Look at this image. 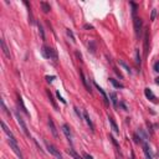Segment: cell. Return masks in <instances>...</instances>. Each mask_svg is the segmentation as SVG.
Wrapping results in <instances>:
<instances>
[{"label":"cell","instance_id":"1","mask_svg":"<svg viewBox=\"0 0 159 159\" xmlns=\"http://www.w3.org/2000/svg\"><path fill=\"white\" fill-rule=\"evenodd\" d=\"M41 54H42V56L45 58H47V60H54V61H57V52H56V50L55 49H52V47H50V46H46V45H43L42 47H41Z\"/></svg>","mask_w":159,"mask_h":159},{"label":"cell","instance_id":"2","mask_svg":"<svg viewBox=\"0 0 159 159\" xmlns=\"http://www.w3.org/2000/svg\"><path fill=\"white\" fill-rule=\"evenodd\" d=\"M133 25H134V32H135V36L137 37H141L142 35V28H143V20L141 17H134L133 20Z\"/></svg>","mask_w":159,"mask_h":159},{"label":"cell","instance_id":"3","mask_svg":"<svg viewBox=\"0 0 159 159\" xmlns=\"http://www.w3.org/2000/svg\"><path fill=\"white\" fill-rule=\"evenodd\" d=\"M15 117H16V121H17V123H19V126L21 127V129H22V132L28 135V137H30V132L29 129H28V126L25 124V122H24V118L20 116V113L17 112V111H15Z\"/></svg>","mask_w":159,"mask_h":159},{"label":"cell","instance_id":"4","mask_svg":"<svg viewBox=\"0 0 159 159\" xmlns=\"http://www.w3.org/2000/svg\"><path fill=\"white\" fill-rule=\"evenodd\" d=\"M45 144H46V148H47V150L54 155V157H56L57 159H62V154L60 153V150H58L57 148L55 147V145H52L51 143H49L47 141H45Z\"/></svg>","mask_w":159,"mask_h":159},{"label":"cell","instance_id":"5","mask_svg":"<svg viewBox=\"0 0 159 159\" xmlns=\"http://www.w3.org/2000/svg\"><path fill=\"white\" fill-rule=\"evenodd\" d=\"M9 144H10V148L13 149V152H14L15 154L19 157V159H24V157H22V153H21V150H20V148H19V145H17V142L9 141Z\"/></svg>","mask_w":159,"mask_h":159},{"label":"cell","instance_id":"6","mask_svg":"<svg viewBox=\"0 0 159 159\" xmlns=\"http://www.w3.org/2000/svg\"><path fill=\"white\" fill-rule=\"evenodd\" d=\"M62 132H63V134L66 135V138H67V141L70 142V144L72 145V134H71L70 127H69L67 124H62Z\"/></svg>","mask_w":159,"mask_h":159},{"label":"cell","instance_id":"7","mask_svg":"<svg viewBox=\"0 0 159 159\" xmlns=\"http://www.w3.org/2000/svg\"><path fill=\"white\" fill-rule=\"evenodd\" d=\"M93 85H95V87H96V88L98 89V92H100V93L102 95V98H103V102H104V104H106V106H109V98L107 97V95H106V92L103 91V88L98 86V85H97V83H96L95 81H93Z\"/></svg>","mask_w":159,"mask_h":159},{"label":"cell","instance_id":"8","mask_svg":"<svg viewBox=\"0 0 159 159\" xmlns=\"http://www.w3.org/2000/svg\"><path fill=\"white\" fill-rule=\"evenodd\" d=\"M144 95H145V97H147V98H148L150 102H153V103H158L157 97L154 96V93L152 92V89H150V88H144Z\"/></svg>","mask_w":159,"mask_h":159},{"label":"cell","instance_id":"9","mask_svg":"<svg viewBox=\"0 0 159 159\" xmlns=\"http://www.w3.org/2000/svg\"><path fill=\"white\" fill-rule=\"evenodd\" d=\"M142 147H143V152H144V155L147 159H153V153L149 148V144L147 142H143L142 143Z\"/></svg>","mask_w":159,"mask_h":159},{"label":"cell","instance_id":"10","mask_svg":"<svg viewBox=\"0 0 159 159\" xmlns=\"http://www.w3.org/2000/svg\"><path fill=\"white\" fill-rule=\"evenodd\" d=\"M1 127H3V130L6 133V135L9 137V141H14V142H17L16 141V138H15V135L13 134V132L9 129L8 127H6V124H5V122H1Z\"/></svg>","mask_w":159,"mask_h":159},{"label":"cell","instance_id":"11","mask_svg":"<svg viewBox=\"0 0 159 159\" xmlns=\"http://www.w3.org/2000/svg\"><path fill=\"white\" fill-rule=\"evenodd\" d=\"M49 127H50V130H51L52 135H54L55 138H58V132H57V129H56L55 123H54V119H52L51 117H49Z\"/></svg>","mask_w":159,"mask_h":159},{"label":"cell","instance_id":"12","mask_svg":"<svg viewBox=\"0 0 159 159\" xmlns=\"http://www.w3.org/2000/svg\"><path fill=\"white\" fill-rule=\"evenodd\" d=\"M80 76H81V81H82V83H83V86L86 87V89L89 92V93H92V88L89 86V83H88V80L86 78V76H85V73L82 70H80Z\"/></svg>","mask_w":159,"mask_h":159},{"label":"cell","instance_id":"13","mask_svg":"<svg viewBox=\"0 0 159 159\" xmlns=\"http://www.w3.org/2000/svg\"><path fill=\"white\" fill-rule=\"evenodd\" d=\"M148 51H149V31L145 30L144 32V55L148 56Z\"/></svg>","mask_w":159,"mask_h":159},{"label":"cell","instance_id":"14","mask_svg":"<svg viewBox=\"0 0 159 159\" xmlns=\"http://www.w3.org/2000/svg\"><path fill=\"white\" fill-rule=\"evenodd\" d=\"M17 103H19V106H20V108H21V111L26 115V116H30L29 111L26 109V107H25V104H24V100H22V97L17 93Z\"/></svg>","mask_w":159,"mask_h":159},{"label":"cell","instance_id":"15","mask_svg":"<svg viewBox=\"0 0 159 159\" xmlns=\"http://www.w3.org/2000/svg\"><path fill=\"white\" fill-rule=\"evenodd\" d=\"M0 43H1V49H3V52H4V55H5L8 58H11L10 51H9V49H8L6 43H5V40H4V39H1V40H0Z\"/></svg>","mask_w":159,"mask_h":159},{"label":"cell","instance_id":"16","mask_svg":"<svg viewBox=\"0 0 159 159\" xmlns=\"http://www.w3.org/2000/svg\"><path fill=\"white\" fill-rule=\"evenodd\" d=\"M108 122H109V124H111V127H112V129H113V132H115L116 134H119V128H118L117 123L115 122V119H113L112 117H109V116H108Z\"/></svg>","mask_w":159,"mask_h":159},{"label":"cell","instance_id":"17","mask_svg":"<svg viewBox=\"0 0 159 159\" xmlns=\"http://www.w3.org/2000/svg\"><path fill=\"white\" fill-rule=\"evenodd\" d=\"M83 118L86 119L87 124L89 126V129L92 130V132H95V126H93V123H92V121H91V118L88 116V113H87V111H83Z\"/></svg>","mask_w":159,"mask_h":159},{"label":"cell","instance_id":"18","mask_svg":"<svg viewBox=\"0 0 159 159\" xmlns=\"http://www.w3.org/2000/svg\"><path fill=\"white\" fill-rule=\"evenodd\" d=\"M109 98H111V102H112L113 107H115V108H118V98H117V95L115 92H112V93L109 95Z\"/></svg>","mask_w":159,"mask_h":159},{"label":"cell","instance_id":"19","mask_svg":"<svg viewBox=\"0 0 159 159\" xmlns=\"http://www.w3.org/2000/svg\"><path fill=\"white\" fill-rule=\"evenodd\" d=\"M46 93H47V97H49V100L51 102L52 107H54L56 111H58V107H57V104H56V102H55V100H54V97H52V95H51V92H50L49 89H46Z\"/></svg>","mask_w":159,"mask_h":159},{"label":"cell","instance_id":"20","mask_svg":"<svg viewBox=\"0 0 159 159\" xmlns=\"http://www.w3.org/2000/svg\"><path fill=\"white\" fill-rule=\"evenodd\" d=\"M40 5H41V9H42L43 13H49V11L51 10L50 4H47V3H45V1H41V3H40Z\"/></svg>","mask_w":159,"mask_h":159},{"label":"cell","instance_id":"21","mask_svg":"<svg viewBox=\"0 0 159 159\" xmlns=\"http://www.w3.org/2000/svg\"><path fill=\"white\" fill-rule=\"evenodd\" d=\"M109 82L113 85V87H116V88H124V86H123L121 82H118L117 80H115V78H109Z\"/></svg>","mask_w":159,"mask_h":159},{"label":"cell","instance_id":"22","mask_svg":"<svg viewBox=\"0 0 159 159\" xmlns=\"http://www.w3.org/2000/svg\"><path fill=\"white\" fill-rule=\"evenodd\" d=\"M67 153H69V154H70V155H71L73 159H83V158H81V157H80V155H78V154H77V153H76V152L73 150L72 148L67 149Z\"/></svg>","mask_w":159,"mask_h":159},{"label":"cell","instance_id":"23","mask_svg":"<svg viewBox=\"0 0 159 159\" xmlns=\"http://www.w3.org/2000/svg\"><path fill=\"white\" fill-rule=\"evenodd\" d=\"M88 50H89L92 54L96 52V42H95V41H89V42H88Z\"/></svg>","mask_w":159,"mask_h":159},{"label":"cell","instance_id":"24","mask_svg":"<svg viewBox=\"0 0 159 159\" xmlns=\"http://www.w3.org/2000/svg\"><path fill=\"white\" fill-rule=\"evenodd\" d=\"M130 6H132V15H133V17H135V14H137V10H138V5L130 1Z\"/></svg>","mask_w":159,"mask_h":159},{"label":"cell","instance_id":"25","mask_svg":"<svg viewBox=\"0 0 159 159\" xmlns=\"http://www.w3.org/2000/svg\"><path fill=\"white\" fill-rule=\"evenodd\" d=\"M37 28H39V34H40L41 39H42V40H45V31H43L42 25H41L40 22H37Z\"/></svg>","mask_w":159,"mask_h":159},{"label":"cell","instance_id":"26","mask_svg":"<svg viewBox=\"0 0 159 159\" xmlns=\"http://www.w3.org/2000/svg\"><path fill=\"white\" fill-rule=\"evenodd\" d=\"M119 65H121V66H122V67H123V69H124V70H126L128 73H132V71H130V69H129V66H128V65H127L124 61H121V60H119Z\"/></svg>","mask_w":159,"mask_h":159},{"label":"cell","instance_id":"27","mask_svg":"<svg viewBox=\"0 0 159 159\" xmlns=\"http://www.w3.org/2000/svg\"><path fill=\"white\" fill-rule=\"evenodd\" d=\"M141 62H142V60H141V54H139V50L137 49V50H135V63H137V65H141Z\"/></svg>","mask_w":159,"mask_h":159},{"label":"cell","instance_id":"28","mask_svg":"<svg viewBox=\"0 0 159 159\" xmlns=\"http://www.w3.org/2000/svg\"><path fill=\"white\" fill-rule=\"evenodd\" d=\"M66 34H67V36L72 40V42H76V39H75V35H73V32H72V30H70V29H67L66 30Z\"/></svg>","mask_w":159,"mask_h":159},{"label":"cell","instance_id":"29","mask_svg":"<svg viewBox=\"0 0 159 159\" xmlns=\"http://www.w3.org/2000/svg\"><path fill=\"white\" fill-rule=\"evenodd\" d=\"M108 138L111 139V142H112L113 144L116 145V148H117V149H119V145H118V143H117V141H116V139L113 138V135H111V134H109V135H108Z\"/></svg>","mask_w":159,"mask_h":159},{"label":"cell","instance_id":"30","mask_svg":"<svg viewBox=\"0 0 159 159\" xmlns=\"http://www.w3.org/2000/svg\"><path fill=\"white\" fill-rule=\"evenodd\" d=\"M155 16H157V9H153L152 10V15H150V21H154Z\"/></svg>","mask_w":159,"mask_h":159},{"label":"cell","instance_id":"31","mask_svg":"<svg viewBox=\"0 0 159 159\" xmlns=\"http://www.w3.org/2000/svg\"><path fill=\"white\" fill-rule=\"evenodd\" d=\"M56 96H57V98H58V101H61L62 102V103H63V104H66V100H63V97H62V96H61V95H60V92H56Z\"/></svg>","mask_w":159,"mask_h":159},{"label":"cell","instance_id":"32","mask_svg":"<svg viewBox=\"0 0 159 159\" xmlns=\"http://www.w3.org/2000/svg\"><path fill=\"white\" fill-rule=\"evenodd\" d=\"M1 107H3V111H4V112H5L8 116H10V112H9V111H8V108L5 107V103H4V101H1Z\"/></svg>","mask_w":159,"mask_h":159},{"label":"cell","instance_id":"33","mask_svg":"<svg viewBox=\"0 0 159 159\" xmlns=\"http://www.w3.org/2000/svg\"><path fill=\"white\" fill-rule=\"evenodd\" d=\"M119 107H122V108H123V111H128V107L126 106V103H124V102H119Z\"/></svg>","mask_w":159,"mask_h":159},{"label":"cell","instance_id":"34","mask_svg":"<svg viewBox=\"0 0 159 159\" xmlns=\"http://www.w3.org/2000/svg\"><path fill=\"white\" fill-rule=\"evenodd\" d=\"M153 69H154V71H155V72H159V61H157V62L154 63Z\"/></svg>","mask_w":159,"mask_h":159},{"label":"cell","instance_id":"35","mask_svg":"<svg viewBox=\"0 0 159 159\" xmlns=\"http://www.w3.org/2000/svg\"><path fill=\"white\" fill-rule=\"evenodd\" d=\"M54 80H55V76H46V81H47V82L51 83Z\"/></svg>","mask_w":159,"mask_h":159},{"label":"cell","instance_id":"36","mask_svg":"<svg viewBox=\"0 0 159 159\" xmlns=\"http://www.w3.org/2000/svg\"><path fill=\"white\" fill-rule=\"evenodd\" d=\"M73 109H75V112H76V115H77V116L80 117V118H82V115H81V112H80V109H78L77 107H75Z\"/></svg>","mask_w":159,"mask_h":159},{"label":"cell","instance_id":"37","mask_svg":"<svg viewBox=\"0 0 159 159\" xmlns=\"http://www.w3.org/2000/svg\"><path fill=\"white\" fill-rule=\"evenodd\" d=\"M83 28L87 29V30H92V29H93V26H92V25H89V24H85V25H83Z\"/></svg>","mask_w":159,"mask_h":159},{"label":"cell","instance_id":"38","mask_svg":"<svg viewBox=\"0 0 159 159\" xmlns=\"http://www.w3.org/2000/svg\"><path fill=\"white\" fill-rule=\"evenodd\" d=\"M75 54H76V56H77V58H78V60H80V61H82V55H81V54H80V52H78V51H76V52H75Z\"/></svg>","mask_w":159,"mask_h":159},{"label":"cell","instance_id":"39","mask_svg":"<svg viewBox=\"0 0 159 159\" xmlns=\"http://www.w3.org/2000/svg\"><path fill=\"white\" fill-rule=\"evenodd\" d=\"M83 157H85V159H93L92 155H89V154H87V153H83Z\"/></svg>","mask_w":159,"mask_h":159},{"label":"cell","instance_id":"40","mask_svg":"<svg viewBox=\"0 0 159 159\" xmlns=\"http://www.w3.org/2000/svg\"><path fill=\"white\" fill-rule=\"evenodd\" d=\"M155 83H157V85H159V77H157V78H155Z\"/></svg>","mask_w":159,"mask_h":159}]
</instances>
